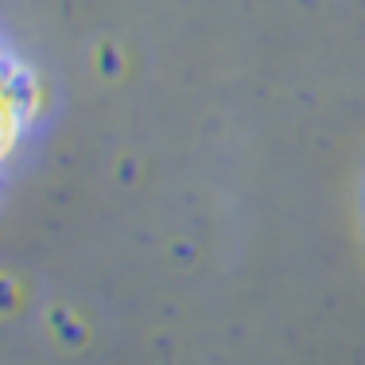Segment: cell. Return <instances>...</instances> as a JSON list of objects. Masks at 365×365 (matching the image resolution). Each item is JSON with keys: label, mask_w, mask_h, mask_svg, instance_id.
I'll use <instances>...</instances> for the list:
<instances>
[{"label": "cell", "mask_w": 365, "mask_h": 365, "mask_svg": "<svg viewBox=\"0 0 365 365\" xmlns=\"http://www.w3.org/2000/svg\"><path fill=\"white\" fill-rule=\"evenodd\" d=\"M28 117H31L28 78L20 71H12L8 63H0V163L12 155L16 144H20Z\"/></svg>", "instance_id": "cell-1"}]
</instances>
